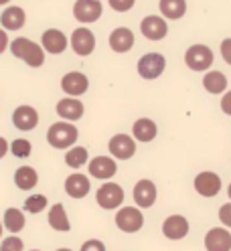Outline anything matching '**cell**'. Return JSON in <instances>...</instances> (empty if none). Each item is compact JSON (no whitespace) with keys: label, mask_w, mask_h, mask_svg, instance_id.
I'll list each match as a JSON object with an SVG mask.
<instances>
[{"label":"cell","mask_w":231,"mask_h":251,"mask_svg":"<svg viewBox=\"0 0 231 251\" xmlns=\"http://www.w3.org/2000/svg\"><path fill=\"white\" fill-rule=\"evenodd\" d=\"M10 53L17 59H23L28 67H41L45 61L43 47L33 43L30 39H25V37H19L10 43Z\"/></svg>","instance_id":"1"},{"label":"cell","mask_w":231,"mask_h":251,"mask_svg":"<svg viewBox=\"0 0 231 251\" xmlns=\"http://www.w3.org/2000/svg\"><path fill=\"white\" fill-rule=\"evenodd\" d=\"M77 136L79 132L71 122H55L47 132V142L57 150H65L77 142Z\"/></svg>","instance_id":"2"},{"label":"cell","mask_w":231,"mask_h":251,"mask_svg":"<svg viewBox=\"0 0 231 251\" xmlns=\"http://www.w3.org/2000/svg\"><path fill=\"white\" fill-rule=\"evenodd\" d=\"M98 205L105 211H114L124 202V188L116 182H103L96 193Z\"/></svg>","instance_id":"3"},{"label":"cell","mask_w":231,"mask_h":251,"mask_svg":"<svg viewBox=\"0 0 231 251\" xmlns=\"http://www.w3.org/2000/svg\"><path fill=\"white\" fill-rule=\"evenodd\" d=\"M116 225L124 233H136L144 227V215L138 207H122L116 213Z\"/></svg>","instance_id":"4"},{"label":"cell","mask_w":231,"mask_h":251,"mask_svg":"<svg viewBox=\"0 0 231 251\" xmlns=\"http://www.w3.org/2000/svg\"><path fill=\"white\" fill-rule=\"evenodd\" d=\"M184 63L193 71H207L213 65V53L207 45H193L184 53Z\"/></svg>","instance_id":"5"},{"label":"cell","mask_w":231,"mask_h":251,"mask_svg":"<svg viewBox=\"0 0 231 251\" xmlns=\"http://www.w3.org/2000/svg\"><path fill=\"white\" fill-rule=\"evenodd\" d=\"M107 150H110V154L118 160H130L136 154V142L128 134H116V136H112L110 144H107Z\"/></svg>","instance_id":"6"},{"label":"cell","mask_w":231,"mask_h":251,"mask_svg":"<svg viewBox=\"0 0 231 251\" xmlns=\"http://www.w3.org/2000/svg\"><path fill=\"white\" fill-rule=\"evenodd\" d=\"M195 191L205 197V199H211V197H217L219 191H221V178L219 175H215L211 170H205V172H199L195 176Z\"/></svg>","instance_id":"7"},{"label":"cell","mask_w":231,"mask_h":251,"mask_svg":"<svg viewBox=\"0 0 231 251\" xmlns=\"http://www.w3.org/2000/svg\"><path fill=\"white\" fill-rule=\"evenodd\" d=\"M164 65H166V61L160 53H148L138 61V73L144 79H156V77L162 75Z\"/></svg>","instance_id":"8"},{"label":"cell","mask_w":231,"mask_h":251,"mask_svg":"<svg viewBox=\"0 0 231 251\" xmlns=\"http://www.w3.org/2000/svg\"><path fill=\"white\" fill-rule=\"evenodd\" d=\"M162 235L171 241H180L189 235V221L182 215H168L162 223Z\"/></svg>","instance_id":"9"},{"label":"cell","mask_w":231,"mask_h":251,"mask_svg":"<svg viewBox=\"0 0 231 251\" xmlns=\"http://www.w3.org/2000/svg\"><path fill=\"white\" fill-rule=\"evenodd\" d=\"M102 2L100 0H77L73 4V17L79 23H96L102 17Z\"/></svg>","instance_id":"10"},{"label":"cell","mask_w":231,"mask_h":251,"mask_svg":"<svg viewBox=\"0 0 231 251\" xmlns=\"http://www.w3.org/2000/svg\"><path fill=\"white\" fill-rule=\"evenodd\" d=\"M156 184L148 178L138 180L134 186V202L138 205V209H150L156 202Z\"/></svg>","instance_id":"11"},{"label":"cell","mask_w":231,"mask_h":251,"mask_svg":"<svg viewBox=\"0 0 231 251\" xmlns=\"http://www.w3.org/2000/svg\"><path fill=\"white\" fill-rule=\"evenodd\" d=\"M71 47H73V51L77 55L87 57L96 49V37H94V33H91L89 28H83V26L75 28L73 35H71Z\"/></svg>","instance_id":"12"},{"label":"cell","mask_w":231,"mask_h":251,"mask_svg":"<svg viewBox=\"0 0 231 251\" xmlns=\"http://www.w3.org/2000/svg\"><path fill=\"white\" fill-rule=\"evenodd\" d=\"M12 124H14V128L21 130V132L35 130L37 124H39L37 109L30 107V105H19L17 109H14V114H12Z\"/></svg>","instance_id":"13"},{"label":"cell","mask_w":231,"mask_h":251,"mask_svg":"<svg viewBox=\"0 0 231 251\" xmlns=\"http://www.w3.org/2000/svg\"><path fill=\"white\" fill-rule=\"evenodd\" d=\"M207 251H231V231L225 227H213L205 235Z\"/></svg>","instance_id":"14"},{"label":"cell","mask_w":231,"mask_h":251,"mask_svg":"<svg viewBox=\"0 0 231 251\" xmlns=\"http://www.w3.org/2000/svg\"><path fill=\"white\" fill-rule=\"evenodd\" d=\"M87 168H89V175L94 178H100V180L112 178L118 172V164L114 158H110V156H96V158L89 162Z\"/></svg>","instance_id":"15"},{"label":"cell","mask_w":231,"mask_h":251,"mask_svg":"<svg viewBox=\"0 0 231 251\" xmlns=\"http://www.w3.org/2000/svg\"><path fill=\"white\" fill-rule=\"evenodd\" d=\"M89 87V81L87 77L79 71H71L67 75H63V79H61V89H63L67 96L71 98H77V96H83Z\"/></svg>","instance_id":"16"},{"label":"cell","mask_w":231,"mask_h":251,"mask_svg":"<svg viewBox=\"0 0 231 251\" xmlns=\"http://www.w3.org/2000/svg\"><path fill=\"white\" fill-rule=\"evenodd\" d=\"M41 45H43V51H47L51 55H59L67 49V37L59 28H49L43 33Z\"/></svg>","instance_id":"17"},{"label":"cell","mask_w":231,"mask_h":251,"mask_svg":"<svg viewBox=\"0 0 231 251\" xmlns=\"http://www.w3.org/2000/svg\"><path fill=\"white\" fill-rule=\"evenodd\" d=\"M140 30L142 35L150 41H160L166 37L168 33V26H166V21L160 19V17H154V14H150V17H146L142 23H140Z\"/></svg>","instance_id":"18"},{"label":"cell","mask_w":231,"mask_h":251,"mask_svg":"<svg viewBox=\"0 0 231 251\" xmlns=\"http://www.w3.org/2000/svg\"><path fill=\"white\" fill-rule=\"evenodd\" d=\"M89 178L85 175H81V172H75V175H69L67 180H65V193L71 197V199H83L87 197L89 193Z\"/></svg>","instance_id":"19"},{"label":"cell","mask_w":231,"mask_h":251,"mask_svg":"<svg viewBox=\"0 0 231 251\" xmlns=\"http://www.w3.org/2000/svg\"><path fill=\"white\" fill-rule=\"evenodd\" d=\"M57 116L65 122H75L83 116V103L75 98H63L57 103Z\"/></svg>","instance_id":"20"},{"label":"cell","mask_w":231,"mask_h":251,"mask_svg":"<svg viewBox=\"0 0 231 251\" xmlns=\"http://www.w3.org/2000/svg\"><path fill=\"white\" fill-rule=\"evenodd\" d=\"M110 47L116 53H126L134 47V33L126 26L116 28L114 33L110 35Z\"/></svg>","instance_id":"21"},{"label":"cell","mask_w":231,"mask_h":251,"mask_svg":"<svg viewBox=\"0 0 231 251\" xmlns=\"http://www.w3.org/2000/svg\"><path fill=\"white\" fill-rule=\"evenodd\" d=\"M132 134H134V138L138 140V142H152L158 134V128L150 118H140V120L134 122Z\"/></svg>","instance_id":"22"},{"label":"cell","mask_w":231,"mask_h":251,"mask_svg":"<svg viewBox=\"0 0 231 251\" xmlns=\"http://www.w3.org/2000/svg\"><path fill=\"white\" fill-rule=\"evenodd\" d=\"M0 23H2L4 30H19L26 23V14L21 6H8L2 14H0Z\"/></svg>","instance_id":"23"},{"label":"cell","mask_w":231,"mask_h":251,"mask_svg":"<svg viewBox=\"0 0 231 251\" xmlns=\"http://www.w3.org/2000/svg\"><path fill=\"white\" fill-rule=\"evenodd\" d=\"M47 221H49L51 229H55V231H61V233H67V231L71 229V223H69L67 211H65V207L61 205V202H55V205L51 207V211H49V217H47Z\"/></svg>","instance_id":"24"},{"label":"cell","mask_w":231,"mask_h":251,"mask_svg":"<svg viewBox=\"0 0 231 251\" xmlns=\"http://www.w3.org/2000/svg\"><path fill=\"white\" fill-rule=\"evenodd\" d=\"M39 182V175L35 168L30 166H21L17 168V172H14V184H17L21 191H30V188H35Z\"/></svg>","instance_id":"25"},{"label":"cell","mask_w":231,"mask_h":251,"mask_svg":"<svg viewBox=\"0 0 231 251\" xmlns=\"http://www.w3.org/2000/svg\"><path fill=\"white\" fill-rule=\"evenodd\" d=\"M25 215H23V211H19V209H14V207H10V209H6L4 211V219H2V227L6 229V231H10L12 235H17L19 231H23L25 229Z\"/></svg>","instance_id":"26"},{"label":"cell","mask_w":231,"mask_h":251,"mask_svg":"<svg viewBox=\"0 0 231 251\" xmlns=\"http://www.w3.org/2000/svg\"><path fill=\"white\" fill-rule=\"evenodd\" d=\"M203 87L213 93V96H219L227 89V77L221 73V71H209L205 77H203Z\"/></svg>","instance_id":"27"},{"label":"cell","mask_w":231,"mask_h":251,"mask_svg":"<svg viewBox=\"0 0 231 251\" xmlns=\"http://www.w3.org/2000/svg\"><path fill=\"white\" fill-rule=\"evenodd\" d=\"M160 12L166 19H180L187 12V0H160Z\"/></svg>","instance_id":"28"},{"label":"cell","mask_w":231,"mask_h":251,"mask_svg":"<svg viewBox=\"0 0 231 251\" xmlns=\"http://www.w3.org/2000/svg\"><path fill=\"white\" fill-rule=\"evenodd\" d=\"M65 162L71 168H81L87 162V150L83 146H73L71 150H67L65 154Z\"/></svg>","instance_id":"29"},{"label":"cell","mask_w":231,"mask_h":251,"mask_svg":"<svg viewBox=\"0 0 231 251\" xmlns=\"http://www.w3.org/2000/svg\"><path fill=\"white\" fill-rule=\"evenodd\" d=\"M45 209H47V197L45 195H30L25 201V211L33 213V215H37V213H41Z\"/></svg>","instance_id":"30"},{"label":"cell","mask_w":231,"mask_h":251,"mask_svg":"<svg viewBox=\"0 0 231 251\" xmlns=\"http://www.w3.org/2000/svg\"><path fill=\"white\" fill-rule=\"evenodd\" d=\"M10 152L17 156V158H28L30 152H33V146H30L28 140L17 138V140H14V142L10 144Z\"/></svg>","instance_id":"31"},{"label":"cell","mask_w":231,"mask_h":251,"mask_svg":"<svg viewBox=\"0 0 231 251\" xmlns=\"http://www.w3.org/2000/svg\"><path fill=\"white\" fill-rule=\"evenodd\" d=\"M0 251H25V243L17 235H10V237H6L0 243Z\"/></svg>","instance_id":"32"},{"label":"cell","mask_w":231,"mask_h":251,"mask_svg":"<svg viewBox=\"0 0 231 251\" xmlns=\"http://www.w3.org/2000/svg\"><path fill=\"white\" fill-rule=\"evenodd\" d=\"M107 2H110V6H112L116 12H128V10L134 6L136 0H107Z\"/></svg>","instance_id":"33"},{"label":"cell","mask_w":231,"mask_h":251,"mask_svg":"<svg viewBox=\"0 0 231 251\" xmlns=\"http://www.w3.org/2000/svg\"><path fill=\"white\" fill-rule=\"evenodd\" d=\"M219 221L225 225V229H231V202H225L219 209Z\"/></svg>","instance_id":"34"},{"label":"cell","mask_w":231,"mask_h":251,"mask_svg":"<svg viewBox=\"0 0 231 251\" xmlns=\"http://www.w3.org/2000/svg\"><path fill=\"white\" fill-rule=\"evenodd\" d=\"M79 251H105V245H103V241H100V239H87V241L81 245Z\"/></svg>","instance_id":"35"},{"label":"cell","mask_w":231,"mask_h":251,"mask_svg":"<svg viewBox=\"0 0 231 251\" xmlns=\"http://www.w3.org/2000/svg\"><path fill=\"white\" fill-rule=\"evenodd\" d=\"M221 57L225 59L227 65H231V39H225L221 43Z\"/></svg>","instance_id":"36"},{"label":"cell","mask_w":231,"mask_h":251,"mask_svg":"<svg viewBox=\"0 0 231 251\" xmlns=\"http://www.w3.org/2000/svg\"><path fill=\"white\" fill-rule=\"evenodd\" d=\"M221 109H223V114L231 116V91H227L221 98Z\"/></svg>","instance_id":"37"},{"label":"cell","mask_w":231,"mask_h":251,"mask_svg":"<svg viewBox=\"0 0 231 251\" xmlns=\"http://www.w3.org/2000/svg\"><path fill=\"white\" fill-rule=\"evenodd\" d=\"M6 47H8V35L4 33L2 28H0V53H4Z\"/></svg>","instance_id":"38"},{"label":"cell","mask_w":231,"mask_h":251,"mask_svg":"<svg viewBox=\"0 0 231 251\" xmlns=\"http://www.w3.org/2000/svg\"><path fill=\"white\" fill-rule=\"evenodd\" d=\"M8 150H10V144L6 142V138H2V136H0V158H4Z\"/></svg>","instance_id":"39"},{"label":"cell","mask_w":231,"mask_h":251,"mask_svg":"<svg viewBox=\"0 0 231 251\" xmlns=\"http://www.w3.org/2000/svg\"><path fill=\"white\" fill-rule=\"evenodd\" d=\"M227 195H229V199H231V182H229V188H227ZM231 202V201H229Z\"/></svg>","instance_id":"40"},{"label":"cell","mask_w":231,"mask_h":251,"mask_svg":"<svg viewBox=\"0 0 231 251\" xmlns=\"http://www.w3.org/2000/svg\"><path fill=\"white\" fill-rule=\"evenodd\" d=\"M2 231H4V227H2V221H0V237H2Z\"/></svg>","instance_id":"41"},{"label":"cell","mask_w":231,"mask_h":251,"mask_svg":"<svg viewBox=\"0 0 231 251\" xmlns=\"http://www.w3.org/2000/svg\"><path fill=\"white\" fill-rule=\"evenodd\" d=\"M57 251H73V249H67V247H61V249H57Z\"/></svg>","instance_id":"42"},{"label":"cell","mask_w":231,"mask_h":251,"mask_svg":"<svg viewBox=\"0 0 231 251\" xmlns=\"http://www.w3.org/2000/svg\"><path fill=\"white\" fill-rule=\"evenodd\" d=\"M6 2H10V0H0V4H6Z\"/></svg>","instance_id":"43"},{"label":"cell","mask_w":231,"mask_h":251,"mask_svg":"<svg viewBox=\"0 0 231 251\" xmlns=\"http://www.w3.org/2000/svg\"><path fill=\"white\" fill-rule=\"evenodd\" d=\"M30 251H39V249H30Z\"/></svg>","instance_id":"44"}]
</instances>
